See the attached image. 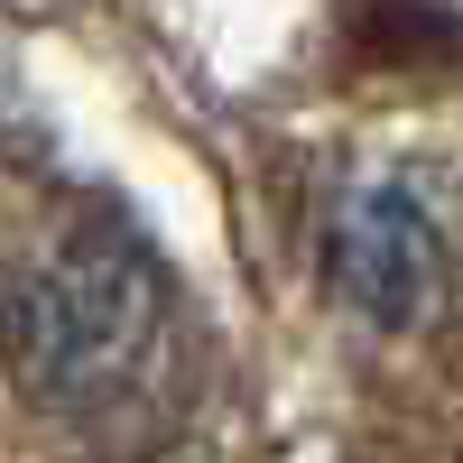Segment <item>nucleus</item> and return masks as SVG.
Listing matches in <instances>:
<instances>
[{
    "label": "nucleus",
    "mask_w": 463,
    "mask_h": 463,
    "mask_svg": "<svg viewBox=\"0 0 463 463\" xmlns=\"http://www.w3.org/2000/svg\"><path fill=\"white\" fill-rule=\"evenodd\" d=\"M176 325V288L158 250L139 241L121 213H84L37 250L10 297H0V353L47 408H121L148 390V371L167 353Z\"/></svg>",
    "instance_id": "nucleus-1"
},
{
    "label": "nucleus",
    "mask_w": 463,
    "mask_h": 463,
    "mask_svg": "<svg viewBox=\"0 0 463 463\" xmlns=\"http://www.w3.org/2000/svg\"><path fill=\"white\" fill-rule=\"evenodd\" d=\"M445 279V232L417 185H362L334 222V288L371 325H417Z\"/></svg>",
    "instance_id": "nucleus-2"
}]
</instances>
